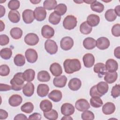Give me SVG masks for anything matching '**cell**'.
Here are the masks:
<instances>
[{
  "label": "cell",
  "mask_w": 120,
  "mask_h": 120,
  "mask_svg": "<svg viewBox=\"0 0 120 120\" xmlns=\"http://www.w3.org/2000/svg\"><path fill=\"white\" fill-rule=\"evenodd\" d=\"M75 112V107L70 103H66L61 106V112L65 116L72 115Z\"/></svg>",
  "instance_id": "11"
},
{
  "label": "cell",
  "mask_w": 120,
  "mask_h": 120,
  "mask_svg": "<svg viewBox=\"0 0 120 120\" xmlns=\"http://www.w3.org/2000/svg\"><path fill=\"white\" fill-rule=\"evenodd\" d=\"M22 97L17 94H14L10 97L8 99L9 104L13 107L19 106L22 102Z\"/></svg>",
  "instance_id": "21"
},
{
  "label": "cell",
  "mask_w": 120,
  "mask_h": 120,
  "mask_svg": "<svg viewBox=\"0 0 120 120\" xmlns=\"http://www.w3.org/2000/svg\"><path fill=\"white\" fill-rule=\"evenodd\" d=\"M43 114L44 117L48 120H55L58 118V113L57 112L53 109H51L48 112H44Z\"/></svg>",
  "instance_id": "36"
},
{
  "label": "cell",
  "mask_w": 120,
  "mask_h": 120,
  "mask_svg": "<svg viewBox=\"0 0 120 120\" xmlns=\"http://www.w3.org/2000/svg\"><path fill=\"white\" fill-rule=\"evenodd\" d=\"M67 82V78L65 75L55 76L53 81V85L58 88H63L65 86Z\"/></svg>",
  "instance_id": "16"
},
{
  "label": "cell",
  "mask_w": 120,
  "mask_h": 120,
  "mask_svg": "<svg viewBox=\"0 0 120 120\" xmlns=\"http://www.w3.org/2000/svg\"><path fill=\"white\" fill-rule=\"evenodd\" d=\"M8 117V112L3 109H0V119L4 120L7 118Z\"/></svg>",
  "instance_id": "54"
},
{
  "label": "cell",
  "mask_w": 120,
  "mask_h": 120,
  "mask_svg": "<svg viewBox=\"0 0 120 120\" xmlns=\"http://www.w3.org/2000/svg\"><path fill=\"white\" fill-rule=\"evenodd\" d=\"M74 45V40L70 37L63 38L60 42L61 48L65 51H68L72 48Z\"/></svg>",
  "instance_id": "6"
},
{
  "label": "cell",
  "mask_w": 120,
  "mask_h": 120,
  "mask_svg": "<svg viewBox=\"0 0 120 120\" xmlns=\"http://www.w3.org/2000/svg\"><path fill=\"white\" fill-rule=\"evenodd\" d=\"M63 66L65 72L68 74H73L81 68V62L77 59L65 60L63 62Z\"/></svg>",
  "instance_id": "1"
},
{
  "label": "cell",
  "mask_w": 120,
  "mask_h": 120,
  "mask_svg": "<svg viewBox=\"0 0 120 120\" xmlns=\"http://www.w3.org/2000/svg\"><path fill=\"white\" fill-rule=\"evenodd\" d=\"M24 40L27 45L32 46L37 45L38 43L39 38L36 34L30 33L25 36Z\"/></svg>",
  "instance_id": "7"
},
{
  "label": "cell",
  "mask_w": 120,
  "mask_h": 120,
  "mask_svg": "<svg viewBox=\"0 0 120 120\" xmlns=\"http://www.w3.org/2000/svg\"><path fill=\"white\" fill-rule=\"evenodd\" d=\"M54 9V12H55L59 15L61 16L64 15L66 13L67 10V7L65 4L60 3L57 5Z\"/></svg>",
  "instance_id": "42"
},
{
  "label": "cell",
  "mask_w": 120,
  "mask_h": 120,
  "mask_svg": "<svg viewBox=\"0 0 120 120\" xmlns=\"http://www.w3.org/2000/svg\"><path fill=\"white\" fill-rule=\"evenodd\" d=\"M77 19L72 15H67L63 20V26L65 29L71 30L74 29L77 25Z\"/></svg>",
  "instance_id": "3"
},
{
  "label": "cell",
  "mask_w": 120,
  "mask_h": 120,
  "mask_svg": "<svg viewBox=\"0 0 120 120\" xmlns=\"http://www.w3.org/2000/svg\"><path fill=\"white\" fill-rule=\"evenodd\" d=\"M92 30V28L90 26L86 21L83 22L80 26V32L84 35L90 34Z\"/></svg>",
  "instance_id": "35"
},
{
  "label": "cell",
  "mask_w": 120,
  "mask_h": 120,
  "mask_svg": "<svg viewBox=\"0 0 120 120\" xmlns=\"http://www.w3.org/2000/svg\"><path fill=\"white\" fill-rule=\"evenodd\" d=\"M33 13L35 19L39 22L44 21L46 17V11L42 7L36 8Z\"/></svg>",
  "instance_id": "5"
},
{
  "label": "cell",
  "mask_w": 120,
  "mask_h": 120,
  "mask_svg": "<svg viewBox=\"0 0 120 120\" xmlns=\"http://www.w3.org/2000/svg\"><path fill=\"white\" fill-rule=\"evenodd\" d=\"M20 1L17 0H11L8 3V8L11 10H16L20 7Z\"/></svg>",
  "instance_id": "46"
},
{
  "label": "cell",
  "mask_w": 120,
  "mask_h": 120,
  "mask_svg": "<svg viewBox=\"0 0 120 120\" xmlns=\"http://www.w3.org/2000/svg\"><path fill=\"white\" fill-rule=\"evenodd\" d=\"M90 104L94 108H99L103 105V102L100 97H93L90 99Z\"/></svg>",
  "instance_id": "40"
},
{
  "label": "cell",
  "mask_w": 120,
  "mask_h": 120,
  "mask_svg": "<svg viewBox=\"0 0 120 120\" xmlns=\"http://www.w3.org/2000/svg\"><path fill=\"white\" fill-rule=\"evenodd\" d=\"M115 111V105L112 102H107L102 107V112L105 115L113 113Z\"/></svg>",
  "instance_id": "26"
},
{
  "label": "cell",
  "mask_w": 120,
  "mask_h": 120,
  "mask_svg": "<svg viewBox=\"0 0 120 120\" xmlns=\"http://www.w3.org/2000/svg\"><path fill=\"white\" fill-rule=\"evenodd\" d=\"M83 45L87 50L93 49L96 46V40L92 38H86L83 41Z\"/></svg>",
  "instance_id": "27"
},
{
  "label": "cell",
  "mask_w": 120,
  "mask_h": 120,
  "mask_svg": "<svg viewBox=\"0 0 120 120\" xmlns=\"http://www.w3.org/2000/svg\"><path fill=\"white\" fill-rule=\"evenodd\" d=\"M22 17L24 22L27 24L32 23L35 19L33 11L30 9H25L23 11Z\"/></svg>",
  "instance_id": "10"
},
{
  "label": "cell",
  "mask_w": 120,
  "mask_h": 120,
  "mask_svg": "<svg viewBox=\"0 0 120 120\" xmlns=\"http://www.w3.org/2000/svg\"><path fill=\"white\" fill-rule=\"evenodd\" d=\"M110 41L106 37H100L96 41V46L100 50H105L110 46Z\"/></svg>",
  "instance_id": "12"
},
{
  "label": "cell",
  "mask_w": 120,
  "mask_h": 120,
  "mask_svg": "<svg viewBox=\"0 0 120 120\" xmlns=\"http://www.w3.org/2000/svg\"><path fill=\"white\" fill-rule=\"evenodd\" d=\"M0 26H1L0 31H2L5 29V24H4V23L1 20H0Z\"/></svg>",
  "instance_id": "59"
},
{
  "label": "cell",
  "mask_w": 120,
  "mask_h": 120,
  "mask_svg": "<svg viewBox=\"0 0 120 120\" xmlns=\"http://www.w3.org/2000/svg\"><path fill=\"white\" fill-rule=\"evenodd\" d=\"M10 35L13 38L19 39L21 38L22 35V30L18 27L13 28L10 31Z\"/></svg>",
  "instance_id": "33"
},
{
  "label": "cell",
  "mask_w": 120,
  "mask_h": 120,
  "mask_svg": "<svg viewBox=\"0 0 120 120\" xmlns=\"http://www.w3.org/2000/svg\"><path fill=\"white\" fill-rule=\"evenodd\" d=\"M8 18L13 23H17L20 20V15L17 10H10L8 14Z\"/></svg>",
  "instance_id": "30"
},
{
  "label": "cell",
  "mask_w": 120,
  "mask_h": 120,
  "mask_svg": "<svg viewBox=\"0 0 120 120\" xmlns=\"http://www.w3.org/2000/svg\"><path fill=\"white\" fill-rule=\"evenodd\" d=\"M24 81L23 73L22 72L17 73L10 81L12 90L15 91L21 90L23 87Z\"/></svg>",
  "instance_id": "2"
},
{
  "label": "cell",
  "mask_w": 120,
  "mask_h": 120,
  "mask_svg": "<svg viewBox=\"0 0 120 120\" xmlns=\"http://www.w3.org/2000/svg\"><path fill=\"white\" fill-rule=\"evenodd\" d=\"M90 95L91 97H102L97 91V89H96V85H94L92 86L91 89H90Z\"/></svg>",
  "instance_id": "51"
},
{
  "label": "cell",
  "mask_w": 120,
  "mask_h": 120,
  "mask_svg": "<svg viewBox=\"0 0 120 120\" xmlns=\"http://www.w3.org/2000/svg\"><path fill=\"white\" fill-rule=\"evenodd\" d=\"M93 70L98 74V76L99 78H102L107 71L105 65L101 62L98 63L94 65Z\"/></svg>",
  "instance_id": "15"
},
{
  "label": "cell",
  "mask_w": 120,
  "mask_h": 120,
  "mask_svg": "<svg viewBox=\"0 0 120 120\" xmlns=\"http://www.w3.org/2000/svg\"><path fill=\"white\" fill-rule=\"evenodd\" d=\"M41 1V0H30V2H31L33 4H37L39 3Z\"/></svg>",
  "instance_id": "62"
},
{
  "label": "cell",
  "mask_w": 120,
  "mask_h": 120,
  "mask_svg": "<svg viewBox=\"0 0 120 120\" xmlns=\"http://www.w3.org/2000/svg\"><path fill=\"white\" fill-rule=\"evenodd\" d=\"M114 12L118 16H120V6L118 5L115 8V9H114Z\"/></svg>",
  "instance_id": "58"
},
{
  "label": "cell",
  "mask_w": 120,
  "mask_h": 120,
  "mask_svg": "<svg viewBox=\"0 0 120 120\" xmlns=\"http://www.w3.org/2000/svg\"><path fill=\"white\" fill-rule=\"evenodd\" d=\"M82 60L84 66L87 68L92 67L95 63V58L91 53H86L82 58Z\"/></svg>",
  "instance_id": "14"
},
{
  "label": "cell",
  "mask_w": 120,
  "mask_h": 120,
  "mask_svg": "<svg viewBox=\"0 0 120 120\" xmlns=\"http://www.w3.org/2000/svg\"><path fill=\"white\" fill-rule=\"evenodd\" d=\"M14 120H27L28 118H27V117L23 114H22V113H20L18 114L17 115H16L15 118H14Z\"/></svg>",
  "instance_id": "55"
},
{
  "label": "cell",
  "mask_w": 120,
  "mask_h": 120,
  "mask_svg": "<svg viewBox=\"0 0 120 120\" xmlns=\"http://www.w3.org/2000/svg\"><path fill=\"white\" fill-rule=\"evenodd\" d=\"M75 108L80 112H83L90 108V105L88 101L83 98L77 100L75 104Z\"/></svg>",
  "instance_id": "9"
},
{
  "label": "cell",
  "mask_w": 120,
  "mask_h": 120,
  "mask_svg": "<svg viewBox=\"0 0 120 120\" xmlns=\"http://www.w3.org/2000/svg\"><path fill=\"white\" fill-rule=\"evenodd\" d=\"M61 120H73V118L68 116H65L61 118Z\"/></svg>",
  "instance_id": "60"
},
{
  "label": "cell",
  "mask_w": 120,
  "mask_h": 120,
  "mask_svg": "<svg viewBox=\"0 0 120 120\" xmlns=\"http://www.w3.org/2000/svg\"><path fill=\"white\" fill-rule=\"evenodd\" d=\"M104 80L107 83L109 84L114 82L118 77V74L115 72H106L105 75Z\"/></svg>",
  "instance_id": "28"
},
{
  "label": "cell",
  "mask_w": 120,
  "mask_h": 120,
  "mask_svg": "<svg viewBox=\"0 0 120 120\" xmlns=\"http://www.w3.org/2000/svg\"><path fill=\"white\" fill-rule=\"evenodd\" d=\"M82 82L81 80L77 78H73L70 80L68 86L69 88L73 91L78 90L81 87Z\"/></svg>",
  "instance_id": "19"
},
{
  "label": "cell",
  "mask_w": 120,
  "mask_h": 120,
  "mask_svg": "<svg viewBox=\"0 0 120 120\" xmlns=\"http://www.w3.org/2000/svg\"><path fill=\"white\" fill-rule=\"evenodd\" d=\"M50 78L51 76L49 73L46 71H40L38 73L37 79L40 82H47L50 80Z\"/></svg>",
  "instance_id": "31"
},
{
  "label": "cell",
  "mask_w": 120,
  "mask_h": 120,
  "mask_svg": "<svg viewBox=\"0 0 120 120\" xmlns=\"http://www.w3.org/2000/svg\"><path fill=\"white\" fill-rule=\"evenodd\" d=\"M11 89H12L11 86L6 84H3L1 83L0 84V90L1 91H8L9 90Z\"/></svg>",
  "instance_id": "53"
},
{
  "label": "cell",
  "mask_w": 120,
  "mask_h": 120,
  "mask_svg": "<svg viewBox=\"0 0 120 120\" xmlns=\"http://www.w3.org/2000/svg\"><path fill=\"white\" fill-rule=\"evenodd\" d=\"M105 66L106 70L108 72H115L118 68V62L112 59H109L107 60L105 62Z\"/></svg>",
  "instance_id": "18"
},
{
  "label": "cell",
  "mask_w": 120,
  "mask_h": 120,
  "mask_svg": "<svg viewBox=\"0 0 120 120\" xmlns=\"http://www.w3.org/2000/svg\"><path fill=\"white\" fill-rule=\"evenodd\" d=\"M9 38L5 34L0 35V45L1 46L6 45L8 44Z\"/></svg>",
  "instance_id": "50"
},
{
  "label": "cell",
  "mask_w": 120,
  "mask_h": 120,
  "mask_svg": "<svg viewBox=\"0 0 120 120\" xmlns=\"http://www.w3.org/2000/svg\"><path fill=\"white\" fill-rule=\"evenodd\" d=\"M112 34L116 37L120 36V24L117 23L114 24L112 28Z\"/></svg>",
  "instance_id": "49"
},
{
  "label": "cell",
  "mask_w": 120,
  "mask_h": 120,
  "mask_svg": "<svg viewBox=\"0 0 120 120\" xmlns=\"http://www.w3.org/2000/svg\"><path fill=\"white\" fill-rule=\"evenodd\" d=\"M35 87L31 82H28L22 88V92L26 97H31L34 94Z\"/></svg>",
  "instance_id": "17"
},
{
  "label": "cell",
  "mask_w": 120,
  "mask_h": 120,
  "mask_svg": "<svg viewBox=\"0 0 120 120\" xmlns=\"http://www.w3.org/2000/svg\"><path fill=\"white\" fill-rule=\"evenodd\" d=\"M105 17L107 21L112 22L116 19L117 15H116L114 9L111 8L106 10L105 14Z\"/></svg>",
  "instance_id": "38"
},
{
  "label": "cell",
  "mask_w": 120,
  "mask_h": 120,
  "mask_svg": "<svg viewBox=\"0 0 120 120\" xmlns=\"http://www.w3.org/2000/svg\"><path fill=\"white\" fill-rule=\"evenodd\" d=\"M49 91V86L44 83L39 84L37 88V92L38 95L40 97H45L47 96Z\"/></svg>",
  "instance_id": "23"
},
{
  "label": "cell",
  "mask_w": 120,
  "mask_h": 120,
  "mask_svg": "<svg viewBox=\"0 0 120 120\" xmlns=\"http://www.w3.org/2000/svg\"><path fill=\"white\" fill-rule=\"evenodd\" d=\"M50 71L52 74L55 76H58L62 73V69L60 65L54 62L52 64L50 67Z\"/></svg>",
  "instance_id": "20"
},
{
  "label": "cell",
  "mask_w": 120,
  "mask_h": 120,
  "mask_svg": "<svg viewBox=\"0 0 120 120\" xmlns=\"http://www.w3.org/2000/svg\"><path fill=\"white\" fill-rule=\"evenodd\" d=\"M45 49L49 54L52 55L55 54L58 51V45L53 40L48 39L45 43Z\"/></svg>",
  "instance_id": "4"
},
{
  "label": "cell",
  "mask_w": 120,
  "mask_h": 120,
  "mask_svg": "<svg viewBox=\"0 0 120 120\" xmlns=\"http://www.w3.org/2000/svg\"><path fill=\"white\" fill-rule=\"evenodd\" d=\"M108 83L105 82H100L96 84V89L98 93L101 96L104 95L108 91Z\"/></svg>",
  "instance_id": "22"
},
{
  "label": "cell",
  "mask_w": 120,
  "mask_h": 120,
  "mask_svg": "<svg viewBox=\"0 0 120 120\" xmlns=\"http://www.w3.org/2000/svg\"><path fill=\"white\" fill-rule=\"evenodd\" d=\"M75 2H76V3H82V2H83V1H74Z\"/></svg>",
  "instance_id": "63"
},
{
  "label": "cell",
  "mask_w": 120,
  "mask_h": 120,
  "mask_svg": "<svg viewBox=\"0 0 120 120\" xmlns=\"http://www.w3.org/2000/svg\"><path fill=\"white\" fill-rule=\"evenodd\" d=\"M95 0H83V2H84L88 4H92V3H93Z\"/></svg>",
  "instance_id": "61"
},
{
  "label": "cell",
  "mask_w": 120,
  "mask_h": 120,
  "mask_svg": "<svg viewBox=\"0 0 120 120\" xmlns=\"http://www.w3.org/2000/svg\"><path fill=\"white\" fill-rule=\"evenodd\" d=\"M0 54L2 59L4 60H9L12 55V51L11 49L9 48H4L0 50Z\"/></svg>",
  "instance_id": "41"
},
{
  "label": "cell",
  "mask_w": 120,
  "mask_h": 120,
  "mask_svg": "<svg viewBox=\"0 0 120 120\" xmlns=\"http://www.w3.org/2000/svg\"><path fill=\"white\" fill-rule=\"evenodd\" d=\"M41 34L44 38L49 39L54 36V30L50 26L45 25L41 29Z\"/></svg>",
  "instance_id": "13"
},
{
  "label": "cell",
  "mask_w": 120,
  "mask_h": 120,
  "mask_svg": "<svg viewBox=\"0 0 120 120\" xmlns=\"http://www.w3.org/2000/svg\"><path fill=\"white\" fill-rule=\"evenodd\" d=\"M61 20V16L55 12H52L49 15L48 21L50 23L53 25H57L59 23Z\"/></svg>",
  "instance_id": "34"
},
{
  "label": "cell",
  "mask_w": 120,
  "mask_h": 120,
  "mask_svg": "<svg viewBox=\"0 0 120 120\" xmlns=\"http://www.w3.org/2000/svg\"><path fill=\"white\" fill-rule=\"evenodd\" d=\"M10 68L9 67L5 64L0 66V75L2 76H6L9 75Z\"/></svg>",
  "instance_id": "48"
},
{
  "label": "cell",
  "mask_w": 120,
  "mask_h": 120,
  "mask_svg": "<svg viewBox=\"0 0 120 120\" xmlns=\"http://www.w3.org/2000/svg\"><path fill=\"white\" fill-rule=\"evenodd\" d=\"M87 22L91 27L97 26L100 22V18L95 14H90L87 18Z\"/></svg>",
  "instance_id": "25"
},
{
  "label": "cell",
  "mask_w": 120,
  "mask_h": 120,
  "mask_svg": "<svg viewBox=\"0 0 120 120\" xmlns=\"http://www.w3.org/2000/svg\"><path fill=\"white\" fill-rule=\"evenodd\" d=\"M90 8L92 10L101 13L104 9V6L101 3L95 0L90 5Z\"/></svg>",
  "instance_id": "37"
},
{
  "label": "cell",
  "mask_w": 120,
  "mask_h": 120,
  "mask_svg": "<svg viewBox=\"0 0 120 120\" xmlns=\"http://www.w3.org/2000/svg\"><path fill=\"white\" fill-rule=\"evenodd\" d=\"M57 1L55 0H46L43 3L44 8L48 10H51L55 8L57 6Z\"/></svg>",
  "instance_id": "44"
},
{
  "label": "cell",
  "mask_w": 120,
  "mask_h": 120,
  "mask_svg": "<svg viewBox=\"0 0 120 120\" xmlns=\"http://www.w3.org/2000/svg\"><path fill=\"white\" fill-rule=\"evenodd\" d=\"M0 17H2V16H3L5 15V14L6 12V10H5L4 7H3L2 5H0Z\"/></svg>",
  "instance_id": "57"
},
{
  "label": "cell",
  "mask_w": 120,
  "mask_h": 120,
  "mask_svg": "<svg viewBox=\"0 0 120 120\" xmlns=\"http://www.w3.org/2000/svg\"><path fill=\"white\" fill-rule=\"evenodd\" d=\"M33 109L34 105L31 102H30L24 103L21 107V111L26 113H30L32 112L33 111Z\"/></svg>",
  "instance_id": "43"
},
{
  "label": "cell",
  "mask_w": 120,
  "mask_h": 120,
  "mask_svg": "<svg viewBox=\"0 0 120 120\" xmlns=\"http://www.w3.org/2000/svg\"><path fill=\"white\" fill-rule=\"evenodd\" d=\"M120 47L118 46L116 47L114 50V55L116 58L117 59H120Z\"/></svg>",
  "instance_id": "56"
},
{
  "label": "cell",
  "mask_w": 120,
  "mask_h": 120,
  "mask_svg": "<svg viewBox=\"0 0 120 120\" xmlns=\"http://www.w3.org/2000/svg\"><path fill=\"white\" fill-rule=\"evenodd\" d=\"M120 95V86L119 84H115L112 87L111 90V96L114 98L119 97Z\"/></svg>",
  "instance_id": "47"
},
{
  "label": "cell",
  "mask_w": 120,
  "mask_h": 120,
  "mask_svg": "<svg viewBox=\"0 0 120 120\" xmlns=\"http://www.w3.org/2000/svg\"><path fill=\"white\" fill-rule=\"evenodd\" d=\"M40 108L44 112H48L51 110L52 107V103L48 99H45L42 100L39 105Z\"/></svg>",
  "instance_id": "32"
},
{
  "label": "cell",
  "mask_w": 120,
  "mask_h": 120,
  "mask_svg": "<svg viewBox=\"0 0 120 120\" xmlns=\"http://www.w3.org/2000/svg\"><path fill=\"white\" fill-rule=\"evenodd\" d=\"M25 56L26 60L31 63L35 62L38 58L37 52L35 50L32 48H29L26 50L25 52Z\"/></svg>",
  "instance_id": "8"
},
{
  "label": "cell",
  "mask_w": 120,
  "mask_h": 120,
  "mask_svg": "<svg viewBox=\"0 0 120 120\" xmlns=\"http://www.w3.org/2000/svg\"><path fill=\"white\" fill-rule=\"evenodd\" d=\"M29 120H40L41 119V115L40 113L35 112L33 114H31L29 116Z\"/></svg>",
  "instance_id": "52"
},
{
  "label": "cell",
  "mask_w": 120,
  "mask_h": 120,
  "mask_svg": "<svg viewBox=\"0 0 120 120\" xmlns=\"http://www.w3.org/2000/svg\"><path fill=\"white\" fill-rule=\"evenodd\" d=\"M48 97L53 102H58L61 100L62 98V92L59 90H54L48 94Z\"/></svg>",
  "instance_id": "24"
},
{
  "label": "cell",
  "mask_w": 120,
  "mask_h": 120,
  "mask_svg": "<svg viewBox=\"0 0 120 120\" xmlns=\"http://www.w3.org/2000/svg\"><path fill=\"white\" fill-rule=\"evenodd\" d=\"M14 62L17 66L21 67L23 66L25 63L24 56L21 54H16L14 58Z\"/></svg>",
  "instance_id": "39"
},
{
  "label": "cell",
  "mask_w": 120,
  "mask_h": 120,
  "mask_svg": "<svg viewBox=\"0 0 120 120\" xmlns=\"http://www.w3.org/2000/svg\"><path fill=\"white\" fill-rule=\"evenodd\" d=\"M81 118L83 120H92L95 118L94 113L90 111L86 110L83 111V112L81 114Z\"/></svg>",
  "instance_id": "45"
},
{
  "label": "cell",
  "mask_w": 120,
  "mask_h": 120,
  "mask_svg": "<svg viewBox=\"0 0 120 120\" xmlns=\"http://www.w3.org/2000/svg\"><path fill=\"white\" fill-rule=\"evenodd\" d=\"M35 72L32 69H27L23 73V77L25 81L31 82L35 78Z\"/></svg>",
  "instance_id": "29"
}]
</instances>
